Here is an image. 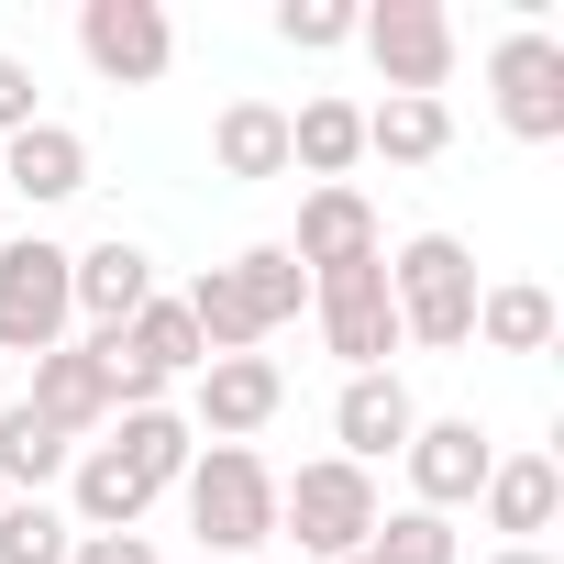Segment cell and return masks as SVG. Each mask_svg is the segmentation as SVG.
I'll use <instances>...</instances> for the list:
<instances>
[{"instance_id":"1","label":"cell","mask_w":564,"mask_h":564,"mask_svg":"<svg viewBox=\"0 0 564 564\" xmlns=\"http://www.w3.org/2000/svg\"><path fill=\"white\" fill-rule=\"evenodd\" d=\"M177 498H188V531H199L210 564H243L254 542H276V476H265L254 443H210L177 476Z\"/></svg>"},{"instance_id":"31","label":"cell","mask_w":564,"mask_h":564,"mask_svg":"<svg viewBox=\"0 0 564 564\" xmlns=\"http://www.w3.org/2000/svg\"><path fill=\"white\" fill-rule=\"evenodd\" d=\"M487 564H553V553H542V542H509V553H487Z\"/></svg>"},{"instance_id":"26","label":"cell","mask_w":564,"mask_h":564,"mask_svg":"<svg viewBox=\"0 0 564 564\" xmlns=\"http://www.w3.org/2000/svg\"><path fill=\"white\" fill-rule=\"evenodd\" d=\"M78 520L45 509V498H0V564H67Z\"/></svg>"},{"instance_id":"14","label":"cell","mask_w":564,"mask_h":564,"mask_svg":"<svg viewBox=\"0 0 564 564\" xmlns=\"http://www.w3.org/2000/svg\"><path fill=\"white\" fill-rule=\"evenodd\" d=\"M34 421H56L67 443L78 432H100L111 421V377H100V344H56V355H34V399H23Z\"/></svg>"},{"instance_id":"30","label":"cell","mask_w":564,"mask_h":564,"mask_svg":"<svg viewBox=\"0 0 564 564\" xmlns=\"http://www.w3.org/2000/svg\"><path fill=\"white\" fill-rule=\"evenodd\" d=\"M67 564H155V542H144V531H78Z\"/></svg>"},{"instance_id":"11","label":"cell","mask_w":564,"mask_h":564,"mask_svg":"<svg viewBox=\"0 0 564 564\" xmlns=\"http://www.w3.org/2000/svg\"><path fill=\"white\" fill-rule=\"evenodd\" d=\"M333 432H344V465H388V454H410L421 410H410L399 366H377V377H344V399H333Z\"/></svg>"},{"instance_id":"27","label":"cell","mask_w":564,"mask_h":564,"mask_svg":"<svg viewBox=\"0 0 564 564\" xmlns=\"http://www.w3.org/2000/svg\"><path fill=\"white\" fill-rule=\"evenodd\" d=\"M366 553H377V564H454V520H432V509H377Z\"/></svg>"},{"instance_id":"6","label":"cell","mask_w":564,"mask_h":564,"mask_svg":"<svg viewBox=\"0 0 564 564\" xmlns=\"http://www.w3.org/2000/svg\"><path fill=\"white\" fill-rule=\"evenodd\" d=\"M311 311H322V344L344 355V377H377V366L399 355V300H388V265L311 276Z\"/></svg>"},{"instance_id":"7","label":"cell","mask_w":564,"mask_h":564,"mask_svg":"<svg viewBox=\"0 0 564 564\" xmlns=\"http://www.w3.org/2000/svg\"><path fill=\"white\" fill-rule=\"evenodd\" d=\"M78 56L111 89H155L177 67V23L155 12V0H89V12H78Z\"/></svg>"},{"instance_id":"2","label":"cell","mask_w":564,"mask_h":564,"mask_svg":"<svg viewBox=\"0 0 564 564\" xmlns=\"http://www.w3.org/2000/svg\"><path fill=\"white\" fill-rule=\"evenodd\" d=\"M388 300H399V344H432V355L476 344V254L454 232H410L388 265Z\"/></svg>"},{"instance_id":"19","label":"cell","mask_w":564,"mask_h":564,"mask_svg":"<svg viewBox=\"0 0 564 564\" xmlns=\"http://www.w3.org/2000/svg\"><path fill=\"white\" fill-rule=\"evenodd\" d=\"M355 155H366V111H355V100H311V111H289V166H311L322 188H344Z\"/></svg>"},{"instance_id":"13","label":"cell","mask_w":564,"mask_h":564,"mask_svg":"<svg viewBox=\"0 0 564 564\" xmlns=\"http://www.w3.org/2000/svg\"><path fill=\"white\" fill-rule=\"evenodd\" d=\"M67 300H78L100 333H122V322L155 300V254H144V243H122V232H111V243H89V254H67Z\"/></svg>"},{"instance_id":"15","label":"cell","mask_w":564,"mask_h":564,"mask_svg":"<svg viewBox=\"0 0 564 564\" xmlns=\"http://www.w3.org/2000/svg\"><path fill=\"white\" fill-rule=\"evenodd\" d=\"M0 188H23L34 210L78 199V188H89V133H67V122H34V133H12V144H0Z\"/></svg>"},{"instance_id":"4","label":"cell","mask_w":564,"mask_h":564,"mask_svg":"<svg viewBox=\"0 0 564 564\" xmlns=\"http://www.w3.org/2000/svg\"><path fill=\"white\" fill-rule=\"evenodd\" d=\"M355 45L377 56L388 100H443V78H454V12L443 0H377V12H355Z\"/></svg>"},{"instance_id":"20","label":"cell","mask_w":564,"mask_h":564,"mask_svg":"<svg viewBox=\"0 0 564 564\" xmlns=\"http://www.w3.org/2000/svg\"><path fill=\"white\" fill-rule=\"evenodd\" d=\"M144 509H155V487H144L111 443H89V454H78V509H67V520H78V531H133Z\"/></svg>"},{"instance_id":"25","label":"cell","mask_w":564,"mask_h":564,"mask_svg":"<svg viewBox=\"0 0 564 564\" xmlns=\"http://www.w3.org/2000/svg\"><path fill=\"white\" fill-rule=\"evenodd\" d=\"M122 355L144 366V377H199L210 355H199V333H188V311L177 300H144L133 322H122Z\"/></svg>"},{"instance_id":"8","label":"cell","mask_w":564,"mask_h":564,"mask_svg":"<svg viewBox=\"0 0 564 564\" xmlns=\"http://www.w3.org/2000/svg\"><path fill=\"white\" fill-rule=\"evenodd\" d=\"M487 89H498V122H509L520 144H553V133H564V45H553L542 23H520V34L487 56Z\"/></svg>"},{"instance_id":"3","label":"cell","mask_w":564,"mask_h":564,"mask_svg":"<svg viewBox=\"0 0 564 564\" xmlns=\"http://www.w3.org/2000/svg\"><path fill=\"white\" fill-rule=\"evenodd\" d=\"M276 531H289L300 553H322V564L366 553V531H377V476H366V465H344V454L300 465L289 487H276Z\"/></svg>"},{"instance_id":"29","label":"cell","mask_w":564,"mask_h":564,"mask_svg":"<svg viewBox=\"0 0 564 564\" xmlns=\"http://www.w3.org/2000/svg\"><path fill=\"white\" fill-rule=\"evenodd\" d=\"M34 122H45V111H34V67L0 45V144H12V133H34Z\"/></svg>"},{"instance_id":"23","label":"cell","mask_w":564,"mask_h":564,"mask_svg":"<svg viewBox=\"0 0 564 564\" xmlns=\"http://www.w3.org/2000/svg\"><path fill=\"white\" fill-rule=\"evenodd\" d=\"M454 144V111L443 100H377L366 111V155H388V166H432Z\"/></svg>"},{"instance_id":"12","label":"cell","mask_w":564,"mask_h":564,"mask_svg":"<svg viewBox=\"0 0 564 564\" xmlns=\"http://www.w3.org/2000/svg\"><path fill=\"white\" fill-rule=\"evenodd\" d=\"M487 465H498V443H487L476 421H421V432H410V487H421L432 520L465 509V498L487 487Z\"/></svg>"},{"instance_id":"5","label":"cell","mask_w":564,"mask_h":564,"mask_svg":"<svg viewBox=\"0 0 564 564\" xmlns=\"http://www.w3.org/2000/svg\"><path fill=\"white\" fill-rule=\"evenodd\" d=\"M78 322L67 300V243L23 232V243H0V355H56Z\"/></svg>"},{"instance_id":"32","label":"cell","mask_w":564,"mask_h":564,"mask_svg":"<svg viewBox=\"0 0 564 564\" xmlns=\"http://www.w3.org/2000/svg\"><path fill=\"white\" fill-rule=\"evenodd\" d=\"M344 564H377V553H344Z\"/></svg>"},{"instance_id":"9","label":"cell","mask_w":564,"mask_h":564,"mask_svg":"<svg viewBox=\"0 0 564 564\" xmlns=\"http://www.w3.org/2000/svg\"><path fill=\"white\" fill-rule=\"evenodd\" d=\"M276 410H289V366H276V355H210L199 366V432L210 443H243Z\"/></svg>"},{"instance_id":"21","label":"cell","mask_w":564,"mask_h":564,"mask_svg":"<svg viewBox=\"0 0 564 564\" xmlns=\"http://www.w3.org/2000/svg\"><path fill=\"white\" fill-rule=\"evenodd\" d=\"M111 421H122V443H111V454H122L144 487H177V476L199 465V432H188L177 410H111Z\"/></svg>"},{"instance_id":"17","label":"cell","mask_w":564,"mask_h":564,"mask_svg":"<svg viewBox=\"0 0 564 564\" xmlns=\"http://www.w3.org/2000/svg\"><path fill=\"white\" fill-rule=\"evenodd\" d=\"M210 166L221 177H289V111H276V100H221Z\"/></svg>"},{"instance_id":"18","label":"cell","mask_w":564,"mask_h":564,"mask_svg":"<svg viewBox=\"0 0 564 564\" xmlns=\"http://www.w3.org/2000/svg\"><path fill=\"white\" fill-rule=\"evenodd\" d=\"M78 443L56 421H34L23 399H0V498H45V476H67Z\"/></svg>"},{"instance_id":"28","label":"cell","mask_w":564,"mask_h":564,"mask_svg":"<svg viewBox=\"0 0 564 564\" xmlns=\"http://www.w3.org/2000/svg\"><path fill=\"white\" fill-rule=\"evenodd\" d=\"M276 45H300V56L355 45V0H276Z\"/></svg>"},{"instance_id":"10","label":"cell","mask_w":564,"mask_h":564,"mask_svg":"<svg viewBox=\"0 0 564 564\" xmlns=\"http://www.w3.org/2000/svg\"><path fill=\"white\" fill-rule=\"evenodd\" d=\"M289 254H300V276H344V265H388V232H377L366 188H311Z\"/></svg>"},{"instance_id":"22","label":"cell","mask_w":564,"mask_h":564,"mask_svg":"<svg viewBox=\"0 0 564 564\" xmlns=\"http://www.w3.org/2000/svg\"><path fill=\"white\" fill-rule=\"evenodd\" d=\"M232 289H243L254 333H276V322H300V311H311V276H300V254H289V243H254V254H232Z\"/></svg>"},{"instance_id":"33","label":"cell","mask_w":564,"mask_h":564,"mask_svg":"<svg viewBox=\"0 0 564 564\" xmlns=\"http://www.w3.org/2000/svg\"><path fill=\"white\" fill-rule=\"evenodd\" d=\"M199 564H210V553H199Z\"/></svg>"},{"instance_id":"24","label":"cell","mask_w":564,"mask_h":564,"mask_svg":"<svg viewBox=\"0 0 564 564\" xmlns=\"http://www.w3.org/2000/svg\"><path fill=\"white\" fill-rule=\"evenodd\" d=\"M476 344H498V355H542V344H553V300L531 289V276L476 289Z\"/></svg>"},{"instance_id":"16","label":"cell","mask_w":564,"mask_h":564,"mask_svg":"<svg viewBox=\"0 0 564 564\" xmlns=\"http://www.w3.org/2000/svg\"><path fill=\"white\" fill-rule=\"evenodd\" d=\"M476 498H487V531L531 542V531H553V509H564V476H553V454H498Z\"/></svg>"}]
</instances>
